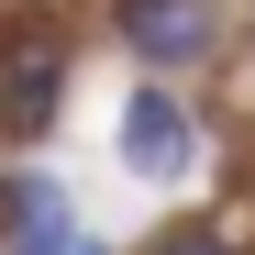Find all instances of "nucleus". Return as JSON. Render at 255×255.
Here are the masks:
<instances>
[{
    "instance_id": "39448f33",
    "label": "nucleus",
    "mask_w": 255,
    "mask_h": 255,
    "mask_svg": "<svg viewBox=\"0 0 255 255\" xmlns=\"http://www.w3.org/2000/svg\"><path fill=\"white\" fill-rule=\"evenodd\" d=\"M144 255H233V233H222V222H166Z\"/></svg>"
},
{
    "instance_id": "423d86ee",
    "label": "nucleus",
    "mask_w": 255,
    "mask_h": 255,
    "mask_svg": "<svg viewBox=\"0 0 255 255\" xmlns=\"http://www.w3.org/2000/svg\"><path fill=\"white\" fill-rule=\"evenodd\" d=\"M11 255H111V244H89V233H78V222H56V233H22Z\"/></svg>"
},
{
    "instance_id": "f03ea898",
    "label": "nucleus",
    "mask_w": 255,
    "mask_h": 255,
    "mask_svg": "<svg viewBox=\"0 0 255 255\" xmlns=\"http://www.w3.org/2000/svg\"><path fill=\"white\" fill-rule=\"evenodd\" d=\"M189 155H200L189 100L166 89V78H144V89L122 100V166H133V178H189Z\"/></svg>"
},
{
    "instance_id": "7ed1b4c3",
    "label": "nucleus",
    "mask_w": 255,
    "mask_h": 255,
    "mask_svg": "<svg viewBox=\"0 0 255 255\" xmlns=\"http://www.w3.org/2000/svg\"><path fill=\"white\" fill-rule=\"evenodd\" d=\"M56 89H67V56L56 45H22L11 56V111H0V122H11V133H45V122H56Z\"/></svg>"
},
{
    "instance_id": "f257e3e1",
    "label": "nucleus",
    "mask_w": 255,
    "mask_h": 255,
    "mask_svg": "<svg viewBox=\"0 0 255 255\" xmlns=\"http://www.w3.org/2000/svg\"><path fill=\"white\" fill-rule=\"evenodd\" d=\"M111 22L155 78H178V67H200L222 45V0H111Z\"/></svg>"
},
{
    "instance_id": "20e7f679",
    "label": "nucleus",
    "mask_w": 255,
    "mask_h": 255,
    "mask_svg": "<svg viewBox=\"0 0 255 255\" xmlns=\"http://www.w3.org/2000/svg\"><path fill=\"white\" fill-rule=\"evenodd\" d=\"M56 222H67V189L56 178H11V189H0V233H11V244L22 233H56Z\"/></svg>"
}]
</instances>
